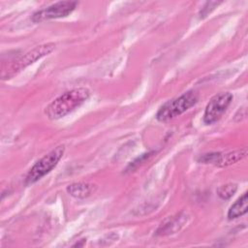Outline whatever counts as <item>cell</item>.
<instances>
[{"label": "cell", "instance_id": "6da1fadb", "mask_svg": "<svg viewBox=\"0 0 248 248\" xmlns=\"http://www.w3.org/2000/svg\"><path fill=\"white\" fill-rule=\"evenodd\" d=\"M90 96L85 87H78L66 91L54 99L46 108V114L50 119H59L79 108Z\"/></svg>", "mask_w": 248, "mask_h": 248}, {"label": "cell", "instance_id": "7a4b0ae2", "mask_svg": "<svg viewBox=\"0 0 248 248\" xmlns=\"http://www.w3.org/2000/svg\"><path fill=\"white\" fill-rule=\"evenodd\" d=\"M198 102V95L194 91H187L177 98L166 102L157 111L156 118L166 122L182 114Z\"/></svg>", "mask_w": 248, "mask_h": 248}, {"label": "cell", "instance_id": "3957f363", "mask_svg": "<svg viewBox=\"0 0 248 248\" xmlns=\"http://www.w3.org/2000/svg\"><path fill=\"white\" fill-rule=\"evenodd\" d=\"M55 47V45L52 43H46L41 46H38L26 52L22 56L11 61V63L2 70V78L7 79L14 77L16 74L26 68L27 66L33 64L37 60L50 53Z\"/></svg>", "mask_w": 248, "mask_h": 248}, {"label": "cell", "instance_id": "277c9868", "mask_svg": "<svg viewBox=\"0 0 248 248\" xmlns=\"http://www.w3.org/2000/svg\"><path fill=\"white\" fill-rule=\"evenodd\" d=\"M64 150V145H59L49 151L44 157H42L39 161H37L27 173L25 178V184L30 185L37 182L43 176L48 173L53 168H55V166L62 158Z\"/></svg>", "mask_w": 248, "mask_h": 248}, {"label": "cell", "instance_id": "5b68a950", "mask_svg": "<svg viewBox=\"0 0 248 248\" xmlns=\"http://www.w3.org/2000/svg\"><path fill=\"white\" fill-rule=\"evenodd\" d=\"M232 101V94L230 92H220L214 95L207 103L202 120L206 125H210L218 121Z\"/></svg>", "mask_w": 248, "mask_h": 248}, {"label": "cell", "instance_id": "8992f818", "mask_svg": "<svg viewBox=\"0 0 248 248\" xmlns=\"http://www.w3.org/2000/svg\"><path fill=\"white\" fill-rule=\"evenodd\" d=\"M77 5L78 2L76 1H60L35 12L31 19L33 22H41L52 18L65 17L76 9Z\"/></svg>", "mask_w": 248, "mask_h": 248}, {"label": "cell", "instance_id": "52a82bcc", "mask_svg": "<svg viewBox=\"0 0 248 248\" xmlns=\"http://www.w3.org/2000/svg\"><path fill=\"white\" fill-rule=\"evenodd\" d=\"M247 155V149H237L234 151H230L226 153H208L202 155L199 161L204 164H214L218 167H226L232 165Z\"/></svg>", "mask_w": 248, "mask_h": 248}, {"label": "cell", "instance_id": "ba28073f", "mask_svg": "<svg viewBox=\"0 0 248 248\" xmlns=\"http://www.w3.org/2000/svg\"><path fill=\"white\" fill-rule=\"evenodd\" d=\"M248 210V195L247 192H245L240 198H238L230 207L228 211V218L230 220L236 219L245 213H247Z\"/></svg>", "mask_w": 248, "mask_h": 248}, {"label": "cell", "instance_id": "9c48e42d", "mask_svg": "<svg viewBox=\"0 0 248 248\" xmlns=\"http://www.w3.org/2000/svg\"><path fill=\"white\" fill-rule=\"evenodd\" d=\"M92 190H93V186L85 182H76V183L70 184L67 187L68 194L76 199L87 198L92 193Z\"/></svg>", "mask_w": 248, "mask_h": 248}, {"label": "cell", "instance_id": "30bf717a", "mask_svg": "<svg viewBox=\"0 0 248 248\" xmlns=\"http://www.w3.org/2000/svg\"><path fill=\"white\" fill-rule=\"evenodd\" d=\"M185 217L186 216H181L180 214L177 215L176 217H173L171 219L169 220V222H167L164 226L162 225L159 230L157 231L158 234H169V233H173L174 230L173 228H175V230H179L180 227L183 226V224L185 223Z\"/></svg>", "mask_w": 248, "mask_h": 248}, {"label": "cell", "instance_id": "8fae6325", "mask_svg": "<svg viewBox=\"0 0 248 248\" xmlns=\"http://www.w3.org/2000/svg\"><path fill=\"white\" fill-rule=\"evenodd\" d=\"M237 186L234 183H227L217 189V194L222 200H229L236 192Z\"/></svg>", "mask_w": 248, "mask_h": 248}, {"label": "cell", "instance_id": "7c38bea8", "mask_svg": "<svg viewBox=\"0 0 248 248\" xmlns=\"http://www.w3.org/2000/svg\"><path fill=\"white\" fill-rule=\"evenodd\" d=\"M220 4V2H216V1H210V2H206L205 5L202 8L200 15L201 17H205L212 10H214V8L216 6H218Z\"/></svg>", "mask_w": 248, "mask_h": 248}]
</instances>
